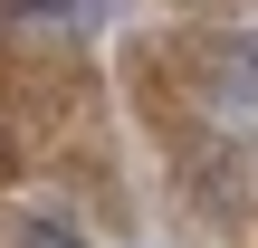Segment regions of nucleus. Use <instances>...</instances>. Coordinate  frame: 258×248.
I'll return each instance as SVG.
<instances>
[{
	"instance_id": "obj_2",
	"label": "nucleus",
	"mask_w": 258,
	"mask_h": 248,
	"mask_svg": "<svg viewBox=\"0 0 258 248\" xmlns=\"http://www.w3.org/2000/svg\"><path fill=\"white\" fill-rule=\"evenodd\" d=\"M10 248H96V239H86L77 220H48V210H38V220H19V229H10Z\"/></svg>"
},
{
	"instance_id": "obj_1",
	"label": "nucleus",
	"mask_w": 258,
	"mask_h": 248,
	"mask_svg": "<svg viewBox=\"0 0 258 248\" xmlns=\"http://www.w3.org/2000/svg\"><path fill=\"white\" fill-rule=\"evenodd\" d=\"M220 96H230L239 115H258V38H239V48L220 57Z\"/></svg>"
}]
</instances>
